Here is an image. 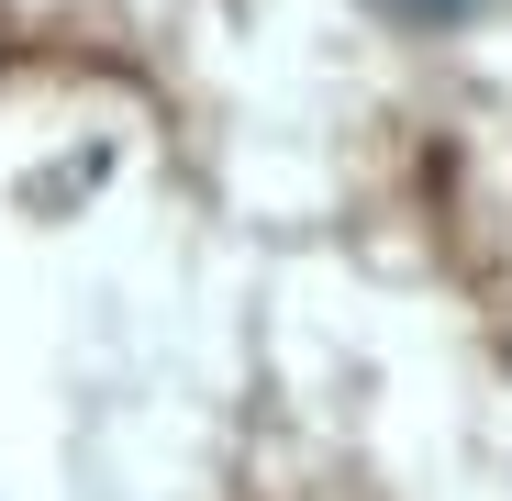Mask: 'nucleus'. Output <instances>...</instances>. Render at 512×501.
Returning a JSON list of instances; mask_svg holds the SVG:
<instances>
[{"label":"nucleus","mask_w":512,"mask_h":501,"mask_svg":"<svg viewBox=\"0 0 512 501\" xmlns=\"http://www.w3.org/2000/svg\"><path fill=\"white\" fill-rule=\"evenodd\" d=\"M390 12H412V23H457V12H479V0H390Z\"/></svg>","instance_id":"1"}]
</instances>
